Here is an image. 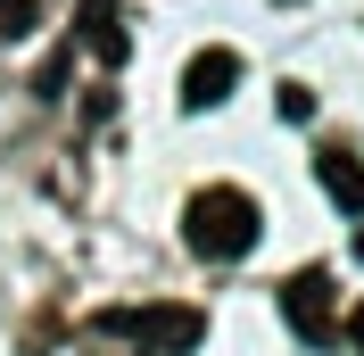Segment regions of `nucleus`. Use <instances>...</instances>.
<instances>
[{"label": "nucleus", "mask_w": 364, "mask_h": 356, "mask_svg": "<svg viewBox=\"0 0 364 356\" xmlns=\"http://www.w3.org/2000/svg\"><path fill=\"white\" fill-rule=\"evenodd\" d=\"M257 232H265V207H257L240 182H207V191H191V207H182V241H191V257H207V266L249 257Z\"/></svg>", "instance_id": "1"}, {"label": "nucleus", "mask_w": 364, "mask_h": 356, "mask_svg": "<svg viewBox=\"0 0 364 356\" xmlns=\"http://www.w3.org/2000/svg\"><path fill=\"white\" fill-rule=\"evenodd\" d=\"M315 182L348 207V216H364V166H356L348 150H323V157H315Z\"/></svg>", "instance_id": "5"}, {"label": "nucleus", "mask_w": 364, "mask_h": 356, "mask_svg": "<svg viewBox=\"0 0 364 356\" xmlns=\"http://www.w3.org/2000/svg\"><path fill=\"white\" fill-rule=\"evenodd\" d=\"M282 116H290V125H306V116H315V91H306V83H282Z\"/></svg>", "instance_id": "8"}, {"label": "nucleus", "mask_w": 364, "mask_h": 356, "mask_svg": "<svg viewBox=\"0 0 364 356\" xmlns=\"http://www.w3.org/2000/svg\"><path fill=\"white\" fill-rule=\"evenodd\" d=\"M282 323H290L306 348H323V340L340 332V290H331V273H323V266H306V273L282 282Z\"/></svg>", "instance_id": "3"}, {"label": "nucleus", "mask_w": 364, "mask_h": 356, "mask_svg": "<svg viewBox=\"0 0 364 356\" xmlns=\"http://www.w3.org/2000/svg\"><path fill=\"white\" fill-rule=\"evenodd\" d=\"M356 266H364V232H356Z\"/></svg>", "instance_id": "10"}, {"label": "nucleus", "mask_w": 364, "mask_h": 356, "mask_svg": "<svg viewBox=\"0 0 364 356\" xmlns=\"http://www.w3.org/2000/svg\"><path fill=\"white\" fill-rule=\"evenodd\" d=\"M232 83H240V50H199V58H191V67H182V108L191 116H207V108H224L232 100Z\"/></svg>", "instance_id": "4"}, {"label": "nucleus", "mask_w": 364, "mask_h": 356, "mask_svg": "<svg viewBox=\"0 0 364 356\" xmlns=\"http://www.w3.org/2000/svg\"><path fill=\"white\" fill-rule=\"evenodd\" d=\"M83 33H91V50H100L108 67H124V25H116V0H91V9H83Z\"/></svg>", "instance_id": "6"}, {"label": "nucleus", "mask_w": 364, "mask_h": 356, "mask_svg": "<svg viewBox=\"0 0 364 356\" xmlns=\"http://www.w3.org/2000/svg\"><path fill=\"white\" fill-rule=\"evenodd\" d=\"M340 332H348V340H356V348H364V307H356V315H348V323H340Z\"/></svg>", "instance_id": "9"}, {"label": "nucleus", "mask_w": 364, "mask_h": 356, "mask_svg": "<svg viewBox=\"0 0 364 356\" xmlns=\"http://www.w3.org/2000/svg\"><path fill=\"white\" fill-rule=\"evenodd\" d=\"M17 33H33V0H0V42H17Z\"/></svg>", "instance_id": "7"}, {"label": "nucleus", "mask_w": 364, "mask_h": 356, "mask_svg": "<svg viewBox=\"0 0 364 356\" xmlns=\"http://www.w3.org/2000/svg\"><path fill=\"white\" fill-rule=\"evenodd\" d=\"M108 332L141 340L149 356H191L207 340V315L199 307H108Z\"/></svg>", "instance_id": "2"}]
</instances>
